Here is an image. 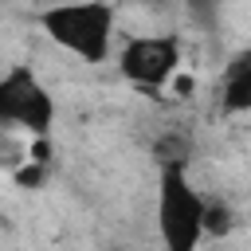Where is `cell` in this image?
Wrapping results in <instances>:
<instances>
[{
	"mask_svg": "<svg viewBox=\"0 0 251 251\" xmlns=\"http://www.w3.org/2000/svg\"><path fill=\"white\" fill-rule=\"evenodd\" d=\"M208 200L188 184L180 165H165L157 180V231L165 251H196L204 239Z\"/></svg>",
	"mask_w": 251,
	"mask_h": 251,
	"instance_id": "6da1fadb",
	"label": "cell"
},
{
	"mask_svg": "<svg viewBox=\"0 0 251 251\" xmlns=\"http://www.w3.org/2000/svg\"><path fill=\"white\" fill-rule=\"evenodd\" d=\"M43 31L82 63H102L110 55L114 8L110 4H55L39 16Z\"/></svg>",
	"mask_w": 251,
	"mask_h": 251,
	"instance_id": "7a4b0ae2",
	"label": "cell"
},
{
	"mask_svg": "<svg viewBox=\"0 0 251 251\" xmlns=\"http://www.w3.org/2000/svg\"><path fill=\"white\" fill-rule=\"evenodd\" d=\"M51 122L55 98L27 67H12L8 75H0V126H20L39 141L51 133Z\"/></svg>",
	"mask_w": 251,
	"mask_h": 251,
	"instance_id": "3957f363",
	"label": "cell"
},
{
	"mask_svg": "<svg viewBox=\"0 0 251 251\" xmlns=\"http://www.w3.org/2000/svg\"><path fill=\"white\" fill-rule=\"evenodd\" d=\"M122 75L145 90H161L180 71V43L176 35H137L122 51Z\"/></svg>",
	"mask_w": 251,
	"mask_h": 251,
	"instance_id": "277c9868",
	"label": "cell"
},
{
	"mask_svg": "<svg viewBox=\"0 0 251 251\" xmlns=\"http://www.w3.org/2000/svg\"><path fill=\"white\" fill-rule=\"evenodd\" d=\"M220 106L227 114H251V47H243L227 63L224 86H220Z\"/></svg>",
	"mask_w": 251,
	"mask_h": 251,
	"instance_id": "5b68a950",
	"label": "cell"
},
{
	"mask_svg": "<svg viewBox=\"0 0 251 251\" xmlns=\"http://www.w3.org/2000/svg\"><path fill=\"white\" fill-rule=\"evenodd\" d=\"M231 231V212L224 204H208L204 212V235H227Z\"/></svg>",
	"mask_w": 251,
	"mask_h": 251,
	"instance_id": "8992f818",
	"label": "cell"
},
{
	"mask_svg": "<svg viewBox=\"0 0 251 251\" xmlns=\"http://www.w3.org/2000/svg\"><path fill=\"white\" fill-rule=\"evenodd\" d=\"M43 169H47V165H39V161H27V157H24V165L16 169V180H20L24 188H35V184L43 180Z\"/></svg>",
	"mask_w": 251,
	"mask_h": 251,
	"instance_id": "52a82bcc",
	"label": "cell"
}]
</instances>
